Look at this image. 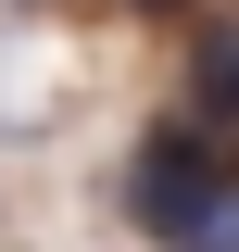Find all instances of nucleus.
Returning a JSON list of instances; mask_svg holds the SVG:
<instances>
[{
  "label": "nucleus",
  "instance_id": "2",
  "mask_svg": "<svg viewBox=\"0 0 239 252\" xmlns=\"http://www.w3.org/2000/svg\"><path fill=\"white\" fill-rule=\"evenodd\" d=\"M189 114H202V126H239V26L202 38V63H189Z\"/></svg>",
  "mask_w": 239,
  "mask_h": 252
},
{
  "label": "nucleus",
  "instance_id": "3",
  "mask_svg": "<svg viewBox=\"0 0 239 252\" xmlns=\"http://www.w3.org/2000/svg\"><path fill=\"white\" fill-rule=\"evenodd\" d=\"M139 13H177V0H139Z\"/></svg>",
  "mask_w": 239,
  "mask_h": 252
},
{
  "label": "nucleus",
  "instance_id": "1",
  "mask_svg": "<svg viewBox=\"0 0 239 252\" xmlns=\"http://www.w3.org/2000/svg\"><path fill=\"white\" fill-rule=\"evenodd\" d=\"M126 215H139L151 240H214V215H227V164L202 152V114H189V126H164V139L139 152Z\"/></svg>",
  "mask_w": 239,
  "mask_h": 252
}]
</instances>
